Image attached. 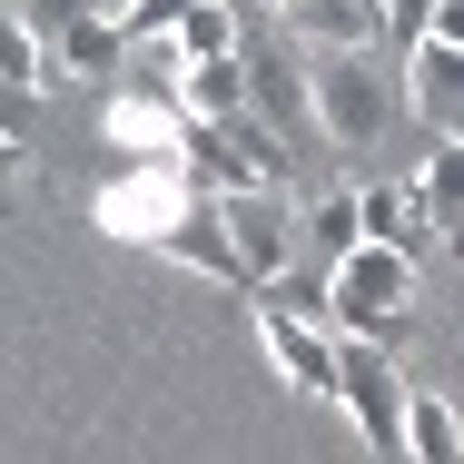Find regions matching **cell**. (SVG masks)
<instances>
[{"label":"cell","mask_w":464,"mask_h":464,"mask_svg":"<svg viewBox=\"0 0 464 464\" xmlns=\"http://www.w3.org/2000/svg\"><path fill=\"white\" fill-rule=\"evenodd\" d=\"M336 405H346V425H356V445H366V455H405V405H415V385L395 375L385 336L346 326V375H336Z\"/></svg>","instance_id":"1"},{"label":"cell","mask_w":464,"mask_h":464,"mask_svg":"<svg viewBox=\"0 0 464 464\" xmlns=\"http://www.w3.org/2000/svg\"><path fill=\"white\" fill-rule=\"evenodd\" d=\"M306 90H316V129L336 149H375L385 119H395V99L375 80V50H316L306 60Z\"/></svg>","instance_id":"2"},{"label":"cell","mask_w":464,"mask_h":464,"mask_svg":"<svg viewBox=\"0 0 464 464\" xmlns=\"http://www.w3.org/2000/svg\"><path fill=\"white\" fill-rule=\"evenodd\" d=\"M257 336H267V366H277L296 395H326V405H336V375H346V326H336V316L286 306V296H257Z\"/></svg>","instance_id":"3"},{"label":"cell","mask_w":464,"mask_h":464,"mask_svg":"<svg viewBox=\"0 0 464 464\" xmlns=\"http://www.w3.org/2000/svg\"><path fill=\"white\" fill-rule=\"evenodd\" d=\"M415 267H425V257H405V247H385V237H356V247L326 267L336 326H366V336H385V326L405 316V296H415Z\"/></svg>","instance_id":"4"},{"label":"cell","mask_w":464,"mask_h":464,"mask_svg":"<svg viewBox=\"0 0 464 464\" xmlns=\"http://www.w3.org/2000/svg\"><path fill=\"white\" fill-rule=\"evenodd\" d=\"M188 198H198L188 169H149V159H139L129 179H109V188L90 198V218H99V237H119V247H159V237L179 227Z\"/></svg>","instance_id":"5"},{"label":"cell","mask_w":464,"mask_h":464,"mask_svg":"<svg viewBox=\"0 0 464 464\" xmlns=\"http://www.w3.org/2000/svg\"><path fill=\"white\" fill-rule=\"evenodd\" d=\"M218 208H227V237H237V277H247V296H257V286H277L286 267H296V208L277 198V179L218 188Z\"/></svg>","instance_id":"6"},{"label":"cell","mask_w":464,"mask_h":464,"mask_svg":"<svg viewBox=\"0 0 464 464\" xmlns=\"http://www.w3.org/2000/svg\"><path fill=\"white\" fill-rule=\"evenodd\" d=\"M109 149H129V159H149V169H188V129H198V109L179 90H119L109 99Z\"/></svg>","instance_id":"7"},{"label":"cell","mask_w":464,"mask_h":464,"mask_svg":"<svg viewBox=\"0 0 464 464\" xmlns=\"http://www.w3.org/2000/svg\"><path fill=\"white\" fill-rule=\"evenodd\" d=\"M395 90H405V109H415L435 139H464V50L455 40H415Z\"/></svg>","instance_id":"8"},{"label":"cell","mask_w":464,"mask_h":464,"mask_svg":"<svg viewBox=\"0 0 464 464\" xmlns=\"http://www.w3.org/2000/svg\"><path fill=\"white\" fill-rule=\"evenodd\" d=\"M159 257H169V267H188V277L247 286V277H237V237H227V208H218V188H198V198L179 208V227L159 237Z\"/></svg>","instance_id":"9"},{"label":"cell","mask_w":464,"mask_h":464,"mask_svg":"<svg viewBox=\"0 0 464 464\" xmlns=\"http://www.w3.org/2000/svg\"><path fill=\"white\" fill-rule=\"evenodd\" d=\"M247 99H257V119L267 129H296V119H316V90H306V70L286 60V40H247Z\"/></svg>","instance_id":"10"},{"label":"cell","mask_w":464,"mask_h":464,"mask_svg":"<svg viewBox=\"0 0 464 464\" xmlns=\"http://www.w3.org/2000/svg\"><path fill=\"white\" fill-rule=\"evenodd\" d=\"M356 208H366V237L385 247H405V257H435L445 247V227H435V208H425V188H356Z\"/></svg>","instance_id":"11"},{"label":"cell","mask_w":464,"mask_h":464,"mask_svg":"<svg viewBox=\"0 0 464 464\" xmlns=\"http://www.w3.org/2000/svg\"><path fill=\"white\" fill-rule=\"evenodd\" d=\"M179 99L198 119H247L257 99H247V50H227V60H188L179 70Z\"/></svg>","instance_id":"12"},{"label":"cell","mask_w":464,"mask_h":464,"mask_svg":"<svg viewBox=\"0 0 464 464\" xmlns=\"http://www.w3.org/2000/svg\"><path fill=\"white\" fill-rule=\"evenodd\" d=\"M119 50H129V20H119V10H80V20L60 30V70H70V80H109Z\"/></svg>","instance_id":"13"},{"label":"cell","mask_w":464,"mask_h":464,"mask_svg":"<svg viewBox=\"0 0 464 464\" xmlns=\"http://www.w3.org/2000/svg\"><path fill=\"white\" fill-rule=\"evenodd\" d=\"M227 50H247V30H237V0H198L179 30H169V70H188V60H227Z\"/></svg>","instance_id":"14"},{"label":"cell","mask_w":464,"mask_h":464,"mask_svg":"<svg viewBox=\"0 0 464 464\" xmlns=\"http://www.w3.org/2000/svg\"><path fill=\"white\" fill-rule=\"evenodd\" d=\"M415 188H425V208H435L445 247H464V139H435V159L415 169Z\"/></svg>","instance_id":"15"},{"label":"cell","mask_w":464,"mask_h":464,"mask_svg":"<svg viewBox=\"0 0 464 464\" xmlns=\"http://www.w3.org/2000/svg\"><path fill=\"white\" fill-rule=\"evenodd\" d=\"M405 455H425V464L464 455V415L445 405V395H415V405H405Z\"/></svg>","instance_id":"16"},{"label":"cell","mask_w":464,"mask_h":464,"mask_svg":"<svg viewBox=\"0 0 464 464\" xmlns=\"http://www.w3.org/2000/svg\"><path fill=\"white\" fill-rule=\"evenodd\" d=\"M50 60H60V50H50L40 30H20V20H10V50H0V80H10V99L40 90V80H50Z\"/></svg>","instance_id":"17"},{"label":"cell","mask_w":464,"mask_h":464,"mask_svg":"<svg viewBox=\"0 0 464 464\" xmlns=\"http://www.w3.org/2000/svg\"><path fill=\"white\" fill-rule=\"evenodd\" d=\"M306 237H316V247H326V267H336V257L366 237V208H356V198H326V208L306 218Z\"/></svg>","instance_id":"18"},{"label":"cell","mask_w":464,"mask_h":464,"mask_svg":"<svg viewBox=\"0 0 464 464\" xmlns=\"http://www.w3.org/2000/svg\"><path fill=\"white\" fill-rule=\"evenodd\" d=\"M80 10H99V0H10V20H20V30H40L50 50H60V30H70Z\"/></svg>","instance_id":"19"},{"label":"cell","mask_w":464,"mask_h":464,"mask_svg":"<svg viewBox=\"0 0 464 464\" xmlns=\"http://www.w3.org/2000/svg\"><path fill=\"white\" fill-rule=\"evenodd\" d=\"M188 10H198V0H139V10H129V40H169Z\"/></svg>","instance_id":"20"},{"label":"cell","mask_w":464,"mask_h":464,"mask_svg":"<svg viewBox=\"0 0 464 464\" xmlns=\"http://www.w3.org/2000/svg\"><path fill=\"white\" fill-rule=\"evenodd\" d=\"M425 30H435V0H385V40H405V50H415Z\"/></svg>","instance_id":"21"},{"label":"cell","mask_w":464,"mask_h":464,"mask_svg":"<svg viewBox=\"0 0 464 464\" xmlns=\"http://www.w3.org/2000/svg\"><path fill=\"white\" fill-rule=\"evenodd\" d=\"M425 40H455L464 50V0H435V30H425Z\"/></svg>","instance_id":"22"},{"label":"cell","mask_w":464,"mask_h":464,"mask_svg":"<svg viewBox=\"0 0 464 464\" xmlns=\"http://www.w3.org/2000/svg\"><path fill=\"white\" fill-rule=\"evenodd\" d=\"M99 10H119V20H129V10H139V0H99Z\"/></svg>","instance_id":"23"},{"label":"cell","mask_w":464,"mask_h":464,"mask_svg":"<svg viewBox=\"0 0 464 464\" xmlns=\"http://www.w3.org/2000/svg\"><path fill=\"white\" fill-rule=\"evenodd\" d=\"M277 10H296V0H277Z\"/></svg>","instance_id":"24"}]
</instances>
